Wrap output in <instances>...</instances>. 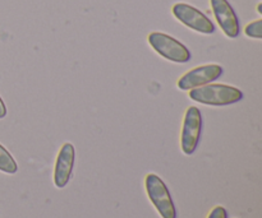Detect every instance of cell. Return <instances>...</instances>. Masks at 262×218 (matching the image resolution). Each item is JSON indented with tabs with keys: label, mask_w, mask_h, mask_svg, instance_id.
I'll use <instances>...</instances> for the list:
<instances>
[{
	"label": "cell",
	"mask_w": 262,
	"mask_h": 218,
	"mask_svg": "<svg viewBox=\"0 0 262 218\" xmlns=\"http://www.w3.org/2000/svg\"><path fill=\"white\" fill-rule=\"evenodd\" d=\"M147 197L163 218H177V211L168 186L155 174H148L145 179Z\"/></svg>",
	"instance_id": "3957f363"
},
{
	"label": "cell",
	"mask_w": 262,
	"mask_h": 218,
	"mask_svg": "<svg viewBox=\"0 0 262 218\" xmlns=\"http://www.w3.org/2000/svg\"><path fill=\"white\" fill-rule=\"evenodd\" d=\"M171 12L179 22L196 32L204 33V35H211L215 32V26L211 19L205 13L192 5L186 4V3H177L173 5Z\"/></svg>",
	"instance_id": "277c9868"
},
{
	"label": "cell",
	"mask_w": 262,
	"mask_h": 218,
	"mask_svg": "<svg viewBox=\"0 0 262 218\" xmlns=\"http://www.w3.org/2000/svg\"><path fill=\"white\" fill-rule=\"evenodd\" d=\"M5 116H7V106L0 97V119H4Z\"/></svg>",
	"instance_id": "7c38bea8"
},
{
	"label": "cell",
	"mask_w": 262,
	"mask_h": 218,
	"mask_svg": "<svg viewBox=\"0 0 262 218\" xmlns=\"http://www.w3.org/2000/svg\"><path fill=\"white\" fill-rule=\"evenodd\" d=\"M151 47L164 59L183 64L191 60V51L181 41L164 32H151L147 37Z\"/></svg>",
	"instance_id": "7a4b0ae2"
},
{
	"label": "cell",
	"mask_w": 262,
	"mask_h": 218,
	"mask_svg": "<svg viewBox=\"0 0 262 218\" xmlns=\"http://www.w3.org/2000/svg\"><path fill=\"white\" fill-rule=\"evenodd\" d=\"M223 73H224V69L219 64H206V65L197 66V68L187 71L183 77H181L177 86L182 91H189V89L197 88V87L216 81L219 77L223 76Z\"/></svg>",
	"instance_id": "8992f818"
},
{
	"label": "cell",
	"mask_w": 262,
	"mask_h": 218,
	"mask_svg": "<svg viewBox=\"0 0 262 218\" xmlns=\"http://www.w3.org/2000/svg\"><path fill=\"white\" fill-rule=\"evenodd\" d=\"M261 7L262 4H258V13H260V14H261Z\"/></svg>",
	"instance_id": "4fadbf2b"
},
{
	"label": "cell",
	"mask_w": 262,
	"mask_h": 218,
	"mask_svg": "<svg viewBox=\"0 0 262 218\" xmlns=\"http://www.w3.org/2000/svg\"><path fill=\"white\" fill-rule=\"evenodd\" d=\"M0 171L9 174V175H13L18 171L17 162L2 144H0Z\"/></svg>",
	"instance_id": "9c48e42d"
},
{
	"label": "cell",
	"mask_w": 262,
	"mask_h": 218,
	"mask_svg": "<svg viewBox=\"0 0 262 218\" xmlns=\"http://www.w3.org/2000/svg\"><path fill=\"white\" fill-rule=\"evenodd\" d=\"M188 97L206 106H228L239 102L243 99V92L229 84H205L189 89Z\"/></svg>",
	"instance_id": "6da1fadb"
},
{
	"label": "cell",
	"mask_w": 262,
	"mask_h": 218,
	"mask_svg": "<svg viewBox=\"0 0 262 218\" xmlns=\"http://www.w3.org/2000/svg\"><path fill=\"white\" fill-rule=\"evenodd\" d=\"M245 33L248 36V37L260 40V38H262V20L257 19L255 20V22L246 26Z\"/></svg>",
	"instance_id": "30bf717a"
},
{
	"label": "cell",
	"mask_w": 262,
	"mask_h": 218,
	"mask_svg": "<svg viewBox=\"0 0 262 218\" xmlns=\"http://www.w3.org/2000/svg\"><path fill=\"white\" fill-rule=\"evenodd\" d=\"M207 218H228V213H227V211H225L224 207L217 206V207H215L211 212H210L209 217Z\"/></svg>",
	"instance_id": "8fae6325"
},
{
	"label": "cell",
	"mask_w": 262,
	"mask_h": 218,
	"mask_svg": "<svg viewBox=\"0 0 262 218\" xmlns=\"http://www.w3.org/2000/svg\"><path fill=\"white\" fill-rule=\"evenodd\" d=\"M202 130V115L199 107L191 106L184 114L181 134V147L184 155L191 156L199 146Z\"/></svg>",
	"instance_id": "5b68a950"
},
{
	"label": "cell",
	"mask_w": 262,
	"mask_h": 218,
	"mask_svg": "<svg viewBox=\"0 0 262 218\" xmlns=\"http://www.w3.org/2000/svg\"><path fill=\"white\" fill-rule=\"evenodd\" d=\"M210 4L223 32L229 38L238 37L241 32L239 20L230 3L228 0H210Z\"/></svg>",
	"instance_id": "52a82bcc"
},
{
	"label": "cell",
	"mask_w": 262,
	"mask_h": 218,
	"mask_svg": "<svg viewBox=\"0 0 262 218\" xmlns=\"http://www.w3.org/2000/svg\"><path fill=\"white\" fill-rule=\"evenodd\" d=\"M74 160H76V151L72 143H64L58 153L54 168V184L58 189L66 188L69 183L73 171Z\"/></svg>",
	"instance_id": "ba28073f"
}]
</instances>
